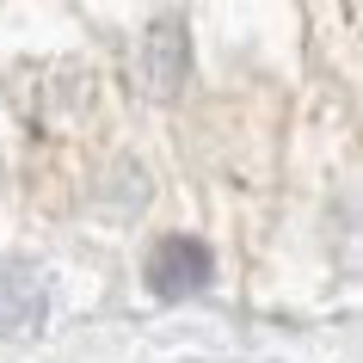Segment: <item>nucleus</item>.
I'll return each mask as SVG.
<instances>
[{
    "label": "nucleus",
    "mask_w": 363,
    "mask_h": 363,
    "mask_svg": "<svg viewBox=\"0 0 363 363\" xmlns=\"http://www.w3.org/2000/svg\"><path fill=\"white\" fill-rule=\"evenodd\" d=\"M142 277H148V289L160 302H179V296H197L216 277V252L203 240H191V234H167V240H154Z\"/></svg>",
    "instance_id": "nucleus-1"
},
{
    "label": "nucleus",
    "mask_w": 363,
    "mask_h": 363,
    "mask_svg": "<svg viewBox=\"0 0 363 363\" xmlns=\"http://www.w3.org/2000/svg\"><path fill=\"white\" fill-rule=\"evenodd\" d=\"M50 314L43 271L25 259H0V333H38Z\"/></svg>",
    "instance_id": "nucleus-2"
},
{
    "label": "nucleus",
    "mask_w": 363,
    "mask_h": 363,
    "mask_svg": "<svg viewBox=\"0 0 363 363\" xmlns=\"http://www.w3.org/2000/svg\"><path fill=\"white\" fill-rule=\"evenodd\" d=\"M185 68H191L185 19H179V13H167V19L148 31V43H142V80H148L154 99H172L179 86H185Z\"/></svg>",
    "instance_id": "nucleus-3"
}]
</instances>
